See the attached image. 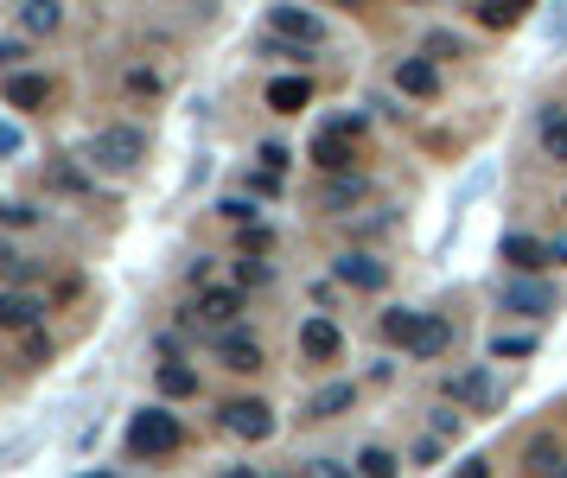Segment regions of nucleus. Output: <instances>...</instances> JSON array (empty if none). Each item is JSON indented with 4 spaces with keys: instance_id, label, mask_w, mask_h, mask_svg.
<instances>
[{
    "instance_id": "nucleus-2",
    "label": "nucleus",
    "mask_w": 567,
    "mask_h": 478,
    "mask_svg": "<svg viewBox=\"0 0 567 478\" xmlns=\"http://www.w3.org/2000/svg\"><path fill=\"white\" fill-rule=\"evenodd\" d=\"M179 447H185V428L166 408H141V415L128 421V453L134 459H173Z\"/></svg>"
},
{
    "instance_id": "nucleus-12",
    "label": "nucleus",
    "mask_w": 567,
    "mask_h": 478,
    "mask_svg": "<svg viewBox=\"0 0 567 478\" xmlns=\"http://www.w3.org/2000/svg\"><path fill=\"white\" fill-rule=\"evenodd\" d=\"M306 102H313V83H306V77H274V83H268V109L300 115Z\"/></svg>"
},
{
    "instance_id": "nucleus-41",
    "label": "nucleus",
    "mask_w": 567,
    "mask_h": 478,
    "mask_svg": "<svg viewBox=\"0 0 567 478\" xmlns=\"http://www.w3.org/2000/svg\"><path fill=\"white\" fill-rule=\"evenodd\" d=\"M90 478H109V472H90Z\"/></svg>"
},
{
    "instance_id": "nucleus-15",
    "label": "nucleus",
    "mask_w": 567,
    "mask_h": 478,
    "mask_svg": "<svg viewBox=\"0 0 567 478\" xmlns=\"http://www.w3.org/2000/svg\"><path fill=\"white\" fill-rule=\"evenodd\" d=\"M357 402V383H325L313 402H306V415L313 421H332V415H345V408Z\"/></svg>"
},
{
    "instance_id": "nucleus-13",
    "label": "nucleus",
    "mask_w": 567,
    "mask_h": 478,
    "mask_svg": "<svg viewBox=\"0 0 567 478\" xmlns=\"http://www.w3.org/2000/svg\"><path fill=\"white\" fill-rule=\"evenodd\" d=\"M217 357H223L230 370H262V345L243 338V332H217Z\"/></svg>"
},
{
    "instance_id": "nucleus-24",
    "label": "nucleus",
    "mask_w": 567,
    "mask_h": 478,
    "mask_svg": "<svg viewBox=\"0 0 567 478\" xmlns=\"http://www.w3.org/2000/svg\"><path fill=\"white\" fill-rule=\"evenodd\" d=\"M364 198V179H332L325 185V211H345V204Z\"/></svg>"
},
{
    "instance_id": "nucleus-38",
    "label": "nucleus",
    "mask_w": 567,
    "mask_h": 478,
    "mask_svg": "<svg viewBox=\"0 0 567 478\" xmlns=\"http://www.w3.org/2000/svg\"><path fill=\"white\" fill-rule=\"evenodd\" d=\"M459 478H491V466H485V459H466V466H459Z\"/></svg>"
},
{
    "instance_id": "nucleus-20",
    "label": "nucleus",
    "mask_w": 567,
    "mask_h": 478,
    "mask_svg": "<svg viewBox=\"0 0 567 478\" xmlns=\"http://www.w3.org/2000/svg\"><path fill=\"white\" fill-rule=\"evenodd\" d=\"M542 153H548L555 166H567V115H561V109L542 115Z\"/></svg>"
},
{
    "instance_id": "nucleus-36",
    "label": "nucleus",
    "mask_w": 567,
    "mask_h": 478,
    "mask_svg": "<svg viewBox=\"0 0 567 478\" xmlns=\"http://www.w3.org/2000/svg\"><path fill=\"white\" fill-rule=\"evenodd\" d=\"M306 478H351V472L338 466V459H313V466H306Z\"/></svg>"
},
{
    "instance_id": "nucleus-16",
    "label": "nucleus",
    "mask_w": 567,
    "mask_h": 478,
    "mask_svg": "<svg viewBox=\"0 0 567 478\" xmlns=\"http://www.w3.org/2000/svg\"><path fill=\"white\" fill-rule=\"evenodd\" d=\"M198 313L211 319V326H223V332H230V319L243 313V294H236V287H211V294L198 300Z\"/></svg>"
},
{
    "instance_id": "nucleus-1",
    "label": "nucleus",
    "mask_w": 567,
    "mask_h": 478,
    "mask_svg": "<svg viewBox=\"0 0 567 478\" xmlns=\"http://www.w3.org/2000/svg\"><path fill=\"white\" fill-rule=\"evenodd\" d=\"M383 338L402 345V351H415V357H440L446 345H453V326L434 319V313H408V306H395V313H383Z\"/></svg>"
},
{
    "instance_id": "nucleus-8",
    "label": "nucleus",
    "mask_w": 567,
    "mask_h": 478,
    "mask_svg": "<svg viewBox=\"0 0 567 478\" xmlns=\"http://www.w3.org/2000/svg\"><path fill=\"white\" fill-rule=\"evenodd\" d=\"M338 281H345V287H364V294H376V287H389V268L376 262V255L345 249V255H338Z\"/></svg>"
},
{
    "instance_id": "nucleus-32",
    "label": "nucleus",
    "mask_w": 567,
    "mask_h": 478,
    "mask_svg": "<svg viewBox=\"0 0 567 478\" xmlns=\"http://www.w3.org/2000/svg\"><path fill=\"white\" fill-rule=\"evenodd\" d=\"M281 166H287V147H281V141H268V147H262V173L281 179Z\"/></svg>"
},
{
    "instance_id": "nucleus-25",
    "label": "nucleus",
    "mask_w": 567,
    "mask_h": 478,
    "mask_svg": "<svg viewBox=\"0 0 567 478\" xmlns=\"http://www.w3.org/2000/svg\"><path fill=\"white\" fill-rule=\"evenodd\" d=\"M529 351H536V338H529V332H497L491 338V357H529Z\"/></svg>"
},
{
    "instance_id": "nucleus-14",
    "label": "nucleus",
    "mask_w": 567,
    "mask_h": 478,
    "mask_svg": "<svg viewBox=\"0 0 567 478\" xmlns=\"http://www.w3.org/2000/svg\"><path fill=\"white\" fill-rule=\"evenodd\" d=\"M497 396L485 370H459V377H446V402H472V408H485Z\"/></svg>"
},
{
    "instance_id": "nucleus-6",
    "label": "nucleus",
    "mask_w": 567,
    "mask_h": 478,
    "mask_svg": "<svg viewBox=\"0 0 567 478\" xmlns=\"http://www.w3.org/2000/svg\"><path fill=\"white\" fill-rule=\"evenodd\" d=\"M268 32H274V39H294V45H319L325 39V20H319V13H306V7H274L268 13Z\"/></svg>"
},
{
    "instance_id": "nucleus-29",
    "label": "nucleus",
    "mask_w": 567,
    "mask_h": 478,
    "mask_svg": "<svg viewBox=\"0 0 567 478\" xmlns=\"http://www.w3.org/2000/svg\"><path fill=\"white\" fill-rule=\"evenodd\" d=\"M20 147H26V134H20V128H13V122H7V115H0V160H13V153H20Z\"/></svg>"
},
{
    "instance_id": "nucleus-30",
    "label": "nucleus",
    "mask_w": 567,
    "mask_h": 478,
    "mask_svg": "<svg viewBox=\"0 0 567 478\" xmlns=\"http://www.w3.org/2000/svg\"><path fill=\"white\" fill-rule=\"evenodd\" d=\"M32 217H39V211H32V204H0V224H13V230H26Z\"/></svg>"
},
{
    "instance_id": "nucleus-27",
    "label": "nucleus",
    "mask_w": 567,
    "mask_h": 478,
    "mask_svg": "<svg viewBox=\"0 0 567 478\" xmlns=\"http://www.w3.org/2000/svg\"><path fill=\"white\" fill-rule=\"evenodd\" d=\"M485 185H491V166H478V173H472L466 185H459V198H453V217H459V211H466V204H472L478 192H485Z\"/></svg>"
},
{
    "instance_id": "nucleus-28",
    "label": "nucleus",
    "mask_w": 567,
    "mask_h": 478,
    "mask_svg": "<svg viewBox=\"0 0 567 478\" xmlns=\"http://www.w3.org/2000/svg\"><path fill=\"white\" fill-rule=\"evenodd\" d=\"M427 58H466V45L453 32H427Z\"/></svg>"
},
{
    "instance_id": "nucleus-33",
    "label": "nucleus",
    "mask_w": 567,
    "mask_h": 478,
    "mask_svg": "<svg viewBox=\"0 0 567 478\" xmlns=\"http://www.w3.org/2000/svg\"><path fill=\"white\" fill-rule=\"evenodd\" d=\"M236 281H243V287H262V281H268V268H262V262H249V255H243V262H236Z\"/></svg>"
},
{
    "instance_id": "nucleus-4",
    "label": "nucleus",
    "mask_w": 567,
    "mask_h": 478,
    "mask_svg": "<svg viewBox=\"0 0 567 478\" xmlns=\"http://www.w3.org/2000/svg\"><path fill=\"white\" fill-rule=\"evenodd\" d=\"M497 306H504V313H523V319H548L555 313V287L536 281V275H517V281L497 287Z\"/></svg>"
},
{
    "instance_id": "nucleus-35",
    "label": "nucleus",
    "mask_w": 567,
    "mask_h": 478,
    "mask_svg": "<svg viewBox=\"0 0 567 478\" xmlns=\"http://www.w3.org/2000/svg\"><path fill=\"white\" fill-rule=\"evenodd\" d=\"M128 90L134 96H153V90H160V77H153V71H128Z\"/></svg>"
},
{
    "instance_id": "nucleus-37",
    "label": "nucleus",
    "mask_w": 567,
    "mask_h": 478,
    "mask_svg": "<svg viewBox=\"0 0 567 478\" xmlns=\"http://www.w3.org/2000/svg\"><path fill=\"white\" fill-rule=\"evenodd\" d=\"M548 45H567V13H555V20H548Z\"/></svg>"
},
{
    "instance_id": "nucleus-17",
    "label": "nucleus",
    "mask_w": 567,
    "mask_h": 478,
    "mask_svg": "<svg viewBox=\"0 0 567 478\" xmlns=\"http://www.w3.org/2000/svg\"><path fill=\"white\" fill-rule=\"evenodd\" d=\"M504 262H517L523 275H536V268L548 262V243L542 236H504Z\"/></svg>"
},
{
    "instance_id": "nucleus-10",
    "label": "nucleus",
    "mask_w": 567,
    "mask_h": 478,
    "mask_svg": "<svg viewBox=\"0 0 567 478\" xmlns=\"http://www.w3.org/2000/svg\"><path fill=\"white\" fill-rule=\"evenodd\" d=\"M395 90L402 96H440V71H434V58H402L395 64Z\"/></svg>"
},
{
    "instance_id": "nucleus-22",
    "label": "nucleus",
    "mask_w": 567,
    "mask_h": 478,
    "mask_svg": "<svg viewBox=\"0 0 567 478\" xmlns=\"http://www.w3.org/2000/svg\"><path fill=\"white\" fill-rule=\"evenodd\" d=\"M58 20H64V13L51 7V0H32V7H20V26H26V32H51Z\"/></svg>"
},
{
    "instance_id": "nucleus-19",
    "label": "nucleus",
    "mask_w": 567,
    "mask_h": 478,
    "mask_svg": "<svg viewBox=\"0 0 567 478\" xmlns=\"http://www.w3.org/2000/svg\"><path fill=\"white\" fill-rule=\"evenodd\" d=\"M529 472H536V478H567V459H561V447H555V440H529Z\"/></svg>"
},
{
    "instance_id": "nucleus-31",
    "label": "nucleus",
    "mask_w": 567,
    "mask_h": 478,
    "mask_svg": "<svg viewBox=\"0 0 567 478\" xmlns=\"http://www.w3.org/2000/svg\"><path fill=\"white\" fill-rule=\"evenodd\" d=\"M51 185H58V192H83V173L77 166H51Z\"/></svg>"
},
{
    "instance_id": "nucleus-18",
    "label": "nucleus",
    "mask_w": 567,
    "mask_h": 478,
    "mask_svg": "<svg viewBox=\"0 0 567 478\" xmlns=\"http://www.w3.org/2000/svg\"><path fill=\"white\" fill-rule=\"evenodd\" d=\"M45 96H51L45 77H32V71H13V77H7V102H13V109H39Z\"/></svg>"
},
{
    "instance_id": "nucleus-26",
    "label": "nucleus",
    "mask_w": 567,
    "mask_h": 478,
    "mask_svg": "<svg viewBox=\"0 0 567 478\" xmlns=\"http://www.w3.org/2000/svg\"><path fill=\"white\" fill-rule=\"evenodd\" d=\"M357 466H364V478H395V453L364 447V453H357Z\"/></svg>"
},
{
    "instance_id": "nucleus-9",
    "label": "nucleus",
    "mask_w": 567,
    "mask_h": 478,
    "mask_svg": "<svg viewBox=\"0 0 567 478\" xmlns=\"http://www.w3.org/2000/svg\"><path fill=\"white\" fill-rule=\"evenodd\" d=\"M39 319H45V300L39 294H26V287L0 294V326H7V332H32Z\"/></svg>"
},
{
    "instance_id": "nucleus-23",
    "label": "nucleus",
    "mask_w": 567,
    "mask_h": 478,
    "mask_svg": "<svg viewBox=\"0 0 567 478\" xmlns=\"http://www.w3.org/2000/svg\"><path fill=\"white\" fill-rule=\"evenodd\" d=\"M523 7H510V0H478V26H517Z\"/></svg>"
},
{
    "instance_id": "nucleus-11",
    "label": "nucleus",
    "mask_w": 567,
    "mask_h": 478,
    "mask_svg": "<svg viewBox=\"0 0 567 478\" xmlns=\"http://www.w3.org/2000/svg\"><path fill=\"white\" fill-rule=\"evenodd\" d=\"M338 351H345V338H338L332 319H306V326H300V357H313V364H332Z\"/></svg>"
},
{
    "instance_id": "nucleus-21",
    "label": "nucleus",
    "mask_w": 567,
    "mask_h": 478,
    "mask_svg": "<svg viewBox=\"0 0 567 478\" xmlns=\"http://www.w3.org/2000/svg\"><path fill=\"white\" fill-rule=\"evenodd\" d=\"M192 389H198V370H185V364L160 370V396H192Z\"/></svg>"
},
{
    "instance_id": "nucleus-34",
    "label": "nucleus",
    "mask_w": 567,
    "mask_h": 478,
    "mask_svg": "<svg viewBox=\"0 0 567 478\" xmlns=\"http://www.w3.org/2000/svg\"><path fill=\"white\" fill-rule=\"evenodd\" d=\"M20 58H26V45H20V39H0V71L13 77V64H20Z\"/></svg>"
},
{
    "instance_id": "nucleus-7",
    "label": "nucleus",
    "mask_w": 567,
    "mask_h": 478,
    "mask_svg": "<svg viewBox=\"0 0 567 478\" xmlns=\"http://www.w3.org/2000/svg\"><path fill=\"white\" fill-rule=\"evenodd\" d=\"M223 428H230L236 440H268L274 434V408L268 402H230L223 408Z\"/></svg>"
},
{
    "instance_id": "nucleus-39",
    "label": "nucleus",
    "mask_w": 567,
    "mask_h": 478,
    "mask_svg": "<svg viewBox=\"0 0 567 478\" xmlns=\"http://www.w3.org/2000/svg\"><path fill=\"white\" fill-rule=\"evenodd\" d=\"M548 262H567V236H555V243H548Z\"/></svg>"
},
{
    "instance_id": "nucleus-3",
    "label": "nucleus",
    "mask_w": 567,
    "mask_h": 478,
    "mask_svg": "<svg viewBox=\"0 0 567 478\" xmlns=\"http://www.w3.org/2000/svg\"><path fill=\"white\" fill-rule=\"evenodd\" d=\"M83 160L102 166V173H134V166L147 160V134L141 128H96L90 134V147H83Z\"/></svg>"
},
{
    "instance_id": "nucleus-40",
    "label": "nucleus",
    "mask_w": 567,
    "mask_h": 478,
    "mask_svg": "<svg viewBox=\"0 0 567 478\" xmlns=\"http://www.w3.org/2000/svg\"><path fill=\"white\" fill-rule=\"evenodd\" d=\"M223 478H262V472H255V466H236V472H223Z\"/></svg>"
},
{
    "instance_id": "nucleus-5",
    "label": "nucleus",
    "mask_w": 567,
    "mask_h": 478,
    "mask_svg": "<svg viewBox=\"0 0 567 478\" xmlns=\"http://www.w3.org/2000/svg\"><path fill=\"white\" fill-rule=\"evenodd\" d=\"M351 134H357V115H338V122H325L313 134V160L325 166V173H345L351 166Z\"/></svg>"
}]
</instances>
